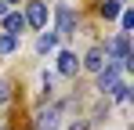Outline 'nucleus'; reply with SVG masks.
<instances>
[{"label":"nucleus","mask_w":134,"mask_h":130,"mask_svg":"<svg viewBox=\"0 0 134 130\" xmlns=\"http://www.w3.org/2000/svg\"><path fill=\"white\" fill-rule=\"evenodd\" d=\"M25 22H29V25H36V29H44V25H47V7H44V4H29Z\"/></svg>","instance_id":"4"},{"label":"nucleus","mask_w":134,"mask_h":130,"mask_svg":"<svg viewBox=\"0 0 134 130\" xmlns=\"http://www.w3.org/2000/svg\"><path fill=\"white\" fill-rule=\"evenodd\" d=\"M0 15H7V0H0Z\"/></svg>","instance_id":"13"},{"label":"nucleus","mask_w":134,"mask_h":130,"mask_svg":"<svg viewBox=\"0 0 134 130\" xmlns=\"http://www.w3.org/2000/svg\"><path fill=\"white\" fill-rule=\"evenodd\" d=\"M91 69V72H98V69H102V65H105V51H102V47H94V51H91L87 54V62H83Z\"/></svg>","instance_id":"6"},{"label":"nucleus","mask_w":134,"mask_h":130,"mask_svg":"<svg viewBox=\"0 0 134 130\" xmlns=\"http://www.w3.org/2000/svg\"><path fill=\"white\" fill-rule=\"evenodd\" d=\"M120 69H123L120 62H116V65H102V69H98V90H102V94H109L112 87L120 83Z\"/></svg>","instance_id":"2"},{"label":"nucleus","mask_w":134,"mask_h":130,"mask_svg":"<svg viewBox=\"0 0 134 130\" xmlns=\"http://www.w3.org/2000/svg\"><path fill=\"white\" fill-rule=\"evenodd\" d=\"M120 15V0H105L102 4V18H116Z\"/></svg>","instance_id":"11"},{"label":"nucleus","mask_w":134,"mask_h":130,"mask_svg":"<svg viewBox=\"0 0 134 130\" xmlns=\"http://www.w3.org/2000/svg\"><path fill=\"white\" fill-rule=\"evenodd\" d=\"M105 54H109L112 62H120L123 69H127V65H131V36H127V33H120L116 40H109V47H105Z\"/></svg>","instance_id":"1"},{"label":"nucleus","mask_w":134,"mask_h":130,"mask_svg":"<svg viewBox=\"0 0 134 130\" xmlns=\"http://www.w3.org/2000/svg\"><path fill=\"white\" fill-rule=\"evenodd\" d=\"M40 130H58V112H54V108L40 112Z\"/></svg>","instance_id":"7"},{"label":"nucleus","mask_w":134,"mask_h":130,"mask_svg":"<svg viewBox=\"0 0 134 130\" xmlns=\"http://www.w3.org/2000/svg\"><path fill=\"white\" fill-rule=\"evenodd\" d=\"M54 43H58V33H44V36L36 40V51H40V54H47V51H51Z\"/></svg>","instance_id":"10"},{"label":"nucleus","mask_w":134,"mask_h":130,"mask_svg":"<svg viewBox=\"0 0 134 130\" xmlns=\"http://www.w3.org/2000/svg\"><path fill=\"white\" fill-rule=\"evenodd\" d=\"M0 101H11V83L0 80Z\"/></svg>","instance_id":"12"},{"label":"nucleus","mask_w":134,"mask_h":130,"mask_svg":"<svg viewBox=\"0 0 134 130\" xmlns=\"http://www.w3.org/2000/svg\"><path fill=\"white\" fill-rule=\"evenodd\" d=\"M15 47H18V33H4L0 36V54H11Z\"/></svg>","instance_id":"9"},{"label":"nucleus","mask_w":134,"mask_h":130,"mask_svg":"<svg viewBox=\"0 0 134 130\" xmlns=\"http://www.w3.org/2000/svg\"><path fill=\"white\" fill-rule=\"evenodd\" d=\"M69 33H72V7L58 4V36H69Z\"/></svg>","instance_id":"3"},{"label":"nucleus","mask_w":134,"mask_h":130,"mask_svg":"<svg viewBox=\"0 0 134 130\" xmlns=\"http://www.w3.org/2000/svg\"><path fill=\"white\" fill-rule=\"evenodd\" d=\"M25 29V18L18 11H11V15H4V33H22Z\"/></svg>","instance_id":"5"},{"label":"nucleus","mask_w":134,"mask_h":130,"mask_svg":"<svg viewBox=\"0 0 134 130\" xmlns=\"http://www.w3.org/2000/svg\"><path fill=\"white\" fill-rule=\"evenodd\" d=\"M58 69H62L65 76H72V72H76V54H69V51H62V58H58Z\"/></svg>","instance_id":"8"}]
</instances>
